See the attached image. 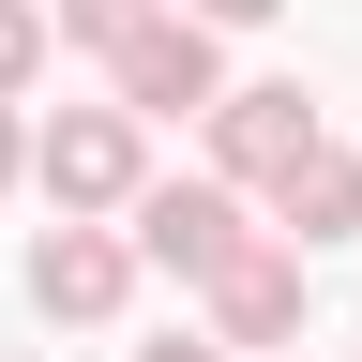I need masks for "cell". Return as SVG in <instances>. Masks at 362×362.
<instances>
[{
  "label": "cell",
  "instance_id": "obj_1",
  "mask_svg": "<svg viewBox=\"0 0 362 362\" xmlns=\"http://www.w3.org/2000/svg\"><path fill=\"white\" fill-rule=\"evenodd\" d=\"M30 181H45V211H136V181H151V121L121 106H61L30 136Z\"/></svg>",
  "mask_w": 362,
  "mask_h": 362
},
{
  "label": "cell",
  "instance_id": "obj_2",
  "mask_svg": "<svg viewBox=\"0 0 362 362\" xmlns=\"http://www.w3.org/2000/svg\"><path fill=\"white\" fill-rule=\"evenodd\" d=\"M106 90H121L136 121H211V90H226V45H211V16H197V0L136 16V30L106 45Z\"/></svg>",
  "mask_w": 362,
  "mask_h": 362
},
{
  "label": "cell",
  "instance_id": "obj_3",
  "mask_svg": "<svg viewBox=\"0 0 362 362\" xmlns=\"http://www.w3.org/2000/svg\"><path fill=\"white\" fill-rule=\"evenodd\" d=\"M242 242H257V226H242V181H136V272L211 287Z\"/></svg>",
  "mask_w": 362,
  "mask_h": 362
},
{
  "label": "cell",
  "instance_id": "obj_4",
  "mask_svg": "<svg viewBox=\"0 0 362 362\" xmlns=\"http://www.w3.org/2000/svg\"><path fill=\"white\" fill-rule=\"evenodd\" d=\"M30 302L61 317V332L121 317V302H136V226H106V211H61V226L30 242Z\"/></svg>",
  "mask_w": 362,
  "mask_h": 362
},
{
  "label": "cell",
  "instance_id": "obj_5",
  "mask_svg": "<svg viewBox=\"0 0 362 362\" xmlns=\"http://www.w3.org/2000/svg\"><path fill=\"white\" fill-rule=\"evenodd\" d=\"M211 332L226 347H287L302 332V242H287V226H257V242L211 272Z\"/></svg>",
  "mask_w": 362,
  "mask_h": 362
},
{
  "label": "cell",
  "instance_id": "obj_6",
  "mask_svg": "<svg viewBox=\"0 0 362 362\" xmlns=\"http://www.w3.org/2000/svg\"><path fill=\"white\" fill-rule=\"evenodd\" d=\"M302 136H317V106H302L287 76L211 90V181H287V166H302Z\"/></svg>",
  "mask_w": 362,
  "mask_h": 362
},
{
  "label": "cell",
  "instance_id": "obj_7",
  "mask_svg": "<svg viewBox=\"0 0 362 362\" xmlns=\"http://www.w3.org/2000/svg\"><path fill=\"white\" fill-rule=\"evenodd\" d=\"M272 226H287L302 257H317V242H347V226H362V151H332V136H302V166L272 181Z\"/></svg>",
  "mask_w": 362,
  "mask_h": 362
},
{
  "label": "cell",
  "instance_id": "obj_8",
  "mask_svg": "<svg viewBox=\"0 0 362 362\" xmlns=\"http://www.w3.org/2000/svg\"><path fill=\"white\" fill-rule=\"evenodd\" d=\"M45 45H61V30H45V0H0V90H30Z\"/></svg>",
  "mask_w": 362,
  "mask_h": 362
},
{
  "label": "cell",
  "instance_id": "obj_9",
  "mask_svg": "<svg viewBox=\"0 0 362 362\" xmlns=\"http://www.w3.org/2000/svg\"><path fill=\"white\" fill-rule=\"evenodd\" d=\"M136 16H166V0H61V16H45V30H61V45H121Z\"/></svg>",
  "mask_w": 362,
  "mask_h": 362
},
{
  "label": "cell",
  "instance_id": "obj_10",
  "mask_svg": "<svg viewBox=\"0 0 362 362\" xmlns=\"http://www.w3.org/2000/svg\"><path fill=\"white\" fill-rule=\"evenodd\" d=\"M0 181H30V121H16V90H0Z\"/></svg>",
  "mask_w": 362,
  "mask_h": 362
},
{
  "label": "cell",
  "instance_id": "obj_11",
  "mask_svg": "<svg viewBox=\"0 0 362 362\" xmlns=\"http://www.w3.org/2000/svg\"><path fill=\"white\" fill-rule=\"evenodd\" d=\"M136 362H226V332H166V347H136Z\"/></svg>",
  "mask_w": 362,
  "mask_h": 362
},
{
  "label": "cell",
  "instance_id": "obj_12",
  "mask_svg": "<svg viewBox=\"0 0 362 362\" xmlns=\"http://www.w3.org/2000/svg\"><path fill=\"white\" fill-rule=\"evenodd\" d=\"M197 16H211V30H257V16H287V0H197Z\"/></svg>",
  "mask_w": 362,
  "mask_h": 362
}]
</instances>
